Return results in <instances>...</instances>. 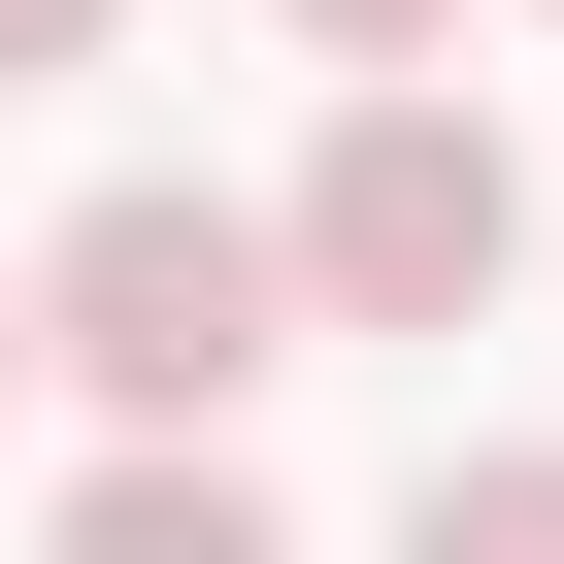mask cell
Masks as SVG:
<instances>
[{"mask_svg": "<svg viewBox=\"0 0 564 564\" xmlns=\"http://www.w3.org/2000/svg\"><path fill=\"white\" fill-rule=\"evenodd\" d=\"M300 34H333V67H432V34H465V0H300Z\"/></svg>", "mask_w": 564, "mask_h": 564, "instance_id": "6", "label": "cell"}, {"mask_svg": "<svg viewBox=\"0 0 564 564\" xmlns=\"http://www.w3.org/2000/svg\"><path fill=\"white\" fill-rule=\"evenodd\" d=\"M0 399H34V265H0Z\"/></svg>", "mask_w": 564, "mask_h": 564, "instance_id": "7", "label": "cell"}, {"mask_svg": "<svg viewBox=\"0 0 564 564\" xmlns=\"http://www.w3.org/2000/svg\"><path fill=\"white\" fill-rule=\"evenodd\" d=\"M333 300H300V199H199V166H100L67 232H34V366L100 399V432H232L265 366H300Z\"/></svg>", "mask_w": 564, "mask_h": 564, "instance_id": "1", "label": "cell"}, {"mask_svg": "<svg viewBox=\"0 0 564 564\" xmlns=\"http://www.w3.org/2000/svg\"><path fill=\"white\" fill-rule=\"evenodd\" d=\"M67 564H300V531L232 498V432H133V465L67 498Z\"/></svg>", "mask_w": 564, "mask_h": 564, "instance_id": "3", "label": "cell"}, {"mask_svg": "<svg viewBox=\"0 0 564 564\" xmlns=\"http://www.w3.org/2000/svg\"><path fill=\"white\" fill-rule=\"evenodd\" d=\"M498 265H531V166H498V100L366 67V100H333V166H300V300H333V333H465Z\"/></svg>", "mask_w": 564, "mask_h": 564, "instance_id": "2", "label": "cell"}, {"mask_svg": "<svg viewBox=\"0 0 564 564\" xmlns=\"http://www.w3.org/2000/svg\"><path fill=\"white\" fill-rule=\"evenodd\" d=\"M100 34H133V0H0V100H67V67H100Z\"/></svg>", "mask_w": 564, "mask_h": 564, "instance_id": "5", "label": "cell"}, {"mask_svg": "<svg viewBox=\"0 0 564 564\" xmlns=\"http://www.w3.org/2000/svg\"><path fill=\"white\" fill-rule=\"evenodd\" d=\"M399 564H564V465H531V432H498V465H432V498H399Z\"/></svg>", "mask_w": 564, "mask_h": 564, "instance_id": "4", "label": "cell"}]
</instances>
